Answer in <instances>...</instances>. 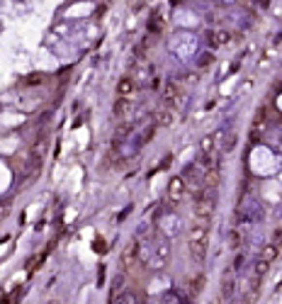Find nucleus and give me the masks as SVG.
Segmentation results:
<instances>
[{"instance_id":"obj_9","label":"nucleus","mask_w":282,"mask_h":304,"mask_svg":"<svg viewBox=\"0 0 282 304\" xmlns=\"http://www.w3.org/2000/svg\"><path fill=\"white\" fill-rule=\"evenodd\" d=\"M156 122H158V127H171V124L175 122L173 110H161V112L156 114Z\"/></svg>"},{"instance_id":"obj_10","label":"nucleus","mask_w":282,"mask_h":304,"mask_svg":"<svg viewBox=\"0 0 282 304\" xmlns=\"http://www.w3.org/2000/svg\"><path fill=\"white\" fill-rule=\"evenodd\" d=\"M231 297H234V277H231V272H226L224 285H221V299L226 302V299H231Z\"/></svg>"},{"instance_id":"obj_5","label":"nucleus","mask_w":282,"mask_h":304,"mask_svg":"<svg viewBox=\"0 0 282 304\" xmlns=\"http://www.w3.org/2000/svg\"><path fill=\"white\" fill-rule=\"evenodd\" d=\"M163 102L168 105V107H173V105H178L180 102V88L171 80L168 85H166V90H163Z\"/></svg>"},{"instance_id":"obj_13","label":"nucleus","mask_w":282,"mask_h":304,"mask_svg":"<svg viewBox=\"0 0 282 304\" xmlns=\"http://www.w3.org/2000/svg\"><path fill=\"white\" fill-rule=\"evenodd\" d=\"M267 268H270V263H265V260H258V265H255V277H263V275L267 272Z\"/></svg>"},{"instance_id":"obj_16","label":"nucleus","mask_w":282,"mask_h":304,"mask_svg":"<svg viewBox=\"0 0 282 304\" xmlns=\"http://www.w3.org/2000/svg\"><path fill=\"white\" fill-rule=\"evenodd\" d=\"M95 251H105V241L97 239V241H95Z\"/></svg>"},{"instance_id":"obj_14","label":"nucleus","mask_w":282,"mask_h":304,"mask_svg":"<svg viewBox=\"0 0 282 304\" xmlns=\"http://www.w3.org/2000/svg\"><path fill=\"white\" fill-rule=\"evenodd\" d=\"M229 241H231V248H238V246H241V234L234 229V231H231V236H229Z\"/></svg>"},{"instance_id":"obj_12","label":"nucleus","mask_w":282,"mask_h":304,"mask_svg":"<svg viewBox=\"0 0 282 304\" xmlns=\"http://www.w3.org/2000/svg\"><path fill=\"white\" fill-rule=\"evenodd\" d=\"M204 282H207V277H204V275H197V277L192 280V294L202 292V289H204Z\"/></svg>"},{"instance_id":"obj_2","label":"nucleus","mask_w":282,"mask_h":304,"mask_svg":"<svg viewBox=\"0 0 282 304\" xmlns=\"http://www.w3.org/2000/svg\"><path fill=\"white\" fill-rule=\"evenodd\" d=\"M214 205H217L214 190H212V188H204V190L197 195V202H195V219H209V222H212Z\"/></svg>"},{"instance_id":"obj_15","label":"nucleus","mask_w":282,"mask_h":304,"mask_svg":"<svg viewBox=\"0 0 282 304\" xmlns=\"http://www.w3.org/2000/svg\"><path fill=\"white\" fill-rule=\"evenodd\" d=\"M241 265H243V256H236V258H234V268L238 270Z\"/></svg>"},{"instance_id":"obj_3","label":"nucleus","mask_w":282,"mask_h":304,"mask_svg":"<svg viewBox=\"0 0 282 304\" xmlns=\"http://www.w3.org/2000/svg\"><path fill=\"white\" fill-rule=\"evenodd\" d=\"M183 195H185V178H173L168 183V200L171 202H180Z\"/></svg>"},{"instance_id":"obj_4","label":"nucleus","mask_w":282,"mask_h":304,"mask_svg":"<svg viewBox=\"0 0 282 304\" xmlns=\"http://www.w3.org/2000/svg\"><path fill=\"white\" fill-rule=\"evenodd\" d=\"M136 260H139V246H136V243H129V246L124 248V253H122V268H124V270H131V268L136 265Z\"/></svg>"},{"instance_id":"obj_11","label":"nucleus","mask_w":282,"mask_h":304,"mask_svg":"<svg viewBox=\"0 0 282 304\" xmlns=\"http://www.w3.org/2000/svg\"><path fill=\"white\" fill-rule=\"evenodd\" d=\"M129 107H131V105H129V97H119L117 105H114V114H117V117H119V114H126Z\"/></svg>"},{"instance_id":"obj_6","label":"nucleus","mask_w":282,"mask_h":304,"mask_svg":"<svg viewBox=\"0 0 282 304\" xmlns=\"http://www.w3.org/2000/svg\"><path fill=\"white\" fill-rule=\"evenodd\" d=\"M134 93V80L131 78H122L119 83H117V95L119 97H129Z\"/></svg>"},{"instance_id":"obj_7","label":"nucleus","mask_w":282,"mask_h":304,"mask_svg":"<svg viewBox=\"0 0 282 304\" xmlns=\"http://www.w3.org/2000/svg\"><path fill=\"white\" fill-rule=\"evenodd\" d=\"M277 251H280V246H277V243H267V246H263V251H260V260L272 263V260L277 258Z\"/></svg>"},{"instance_id":"obj_17","label":"nucleus","mask_w":282,"mask_h":304,"mask_svg":"<svg viewBox=\"0 0 282 304\" xmlns=\"http://www.w3.org/2000/svg\"><path fill=\"white\" fill-rule=\"evenodd\" d=\"M275 243H277V246L282 243V231H277V234H275Z\"/></svg>"},{"instance_id":"obj_8","label":"nucleus","mask_w":282,"mask_h":304,"mask_svg":"<svg viewBox=\"0 0 282 304\" xmlns=\"http://www.w3.org/2000/svg\"><path fill=\"white\" fill-rule=\"evenodd\" d=\"M229 39H231V34H229L226 30H219V32H212V34H209L212 47H221V44H226Z\"/></svg>"},{"instance_id":"obj_1","label":"nucleus","mask_w":282,"mask_h":304,"mask_svg":"<svg viewBox=\"0 0 282 304\" xmlns=\"http://www.w3.org/2000/svg\"><path fill=\"white\" fill-rule=\"evenodd\" d=\"M209 246V219H195L190 226V256L195 263H202L207 258Z\"/></svg>"}]
</instances>
